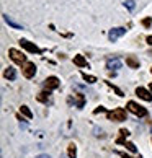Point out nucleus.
<instances>
[{
  "instance_id": "obj_1",
  "label": "nucleus",
  "mask_w": 152,
  "mask_h": 158,
  "mask_svg": "<svg viewBox=\"0 0 152 158\" xmlns=\"http://www.w3.org/2000/svg\"><path fill=\"white\" fill-rule=\"evenodd\" d=\"M108 119H110V121H115V122L126 121V119H128L126 111L123 109V108H116V109H113V111H108Z\"/></svg>"
},
{
  "instance_id": "obj_2",
  "label": "nucleus",
  "mask_w": 152,
  "mask_h": 158,
  "mask_svg": "<svg viewBox=\"0 0 152 158\" xmlns=\"http://www.w3.org/2000/svg\"><path fill=\"white\" fill-rule=\"evenodd\" d=\"M128 109H129L131 113H134L136 116H139V118H142V116L147 114V111H145V108L139 106V104H137V103H134V101H129V103H128Z\"/></svg>"
},
{
  "instance_id": "obj_3",
  "label": "nucleus",
  "mask_w": 152,
  "mask_h": 158,
  "mask_svg": "<svg viewBox=\"0 0 152 158\" xmlns=\"http://www.w3.org/2000/svg\"><path fill=\"white\" fill-rule=\"evenodd\" d=\"M8 54H10V57H11V60H13V62H16V64H26V57H25V54H21L20 51L10 49Z\"/></svg>"
},
{
  "instance_id": "obj_4",
  "label": "nucleus",
  "mask_w": 152,
  "mask_h": 158,
  "mask_svg": "<svg viewBox=\"0 0 152 158\" xmlns=\"http://www.w3.org/2000/svg\"><path fill=\"white\" fill-rule=\"evenodd\" d=\"M34 73H36V65H34L33 62H26L25 65H23V75H25L26 78H33Z\"/></svg>"
},
{
  "instance_id": "obj_5",
  "label": "nucleus",
  "mask_w": 152,
  "mask_h": 158,
  "mask_svg": "<svg viewBox=\"0 0 152 158\" xmlns=\"http://www.w3.org/2000/svg\"><path fill=\"white\" fill-rule=\"evenodd\" d=\"M57 86H59V78L57 77H48L44 80V88L51 91V90H56Z\"/></svg>"
},
{
  "instance_id": "obj_6",
  "label": "nucleus",
  "mask_w": 152,
  "mask_h": 158,
  "mask_svg": "<svg viewBox=\"0 0 152 158\" xmlns=\"http://www.w3.org/2000/svg\"><path fill=\"white\" fill-rule=\"evenodd\" d=\"M123 34H126V28H113V30H110L108 38H110V41H116Z\"/></svg>"
},
{
  "instance_id": "obj_7",
  "label": "nucleus",
  "mask_w": 152,
  "mask_h": 158,
  "mask_svg": "<svg viewBox=\"0 0 152 158\" xmlns=\"http://www.w3.org/2000/svg\"><path fill=\"white\" fill-rule=\"evenodd\" d=\"M20 44H21V48H25L26 51H30V52H34V54H39L41 52V49L38 48L36 44H33V43H30V41H26V39H21Z\"/></svg>"
},
{
  "instance_id": "obj_8",
  "label": "nucleus",
  "mask_w": 152,
  "mask_h": 158,
  "mask_svg": "<svg viewBox=\"0 0 152 158\" xmlns=\"http://www.w3.org/2000/svg\"><path fill=\"white\" fill-rule=\"evenodd\" d=\"M136 95L139 96V98H142L144 101H152V95L145 90V88H142V86H139V88L136 90Z\"/></svg>"
},
{
  "instance_id": "obj_9",
  "label": "nucleus",
  "mask_w": 152,
  "mask_h": 158,
  "mask_svg": "<svg viewBox=\"0 0 152 158\" xmlns=\"http://www.w3.org/2000/svg\"><path fill=\"white\" fill-rule=\"evenodd\" d=\"M106 67H108L110 70H116V69L121 67V60H119V59H108Z\"/></svg>"
},
{
  "instance_id": "obj_10",
  "label": "nucleus",
  "mask_w": 152,
  "mask_h": 158,
  "mask_svg": "<svg viewBox=\"0 0 152 158\" xmlns=\"http://www.w3.org/2000/svg\"><path fill=\"white\" fill-rule=\"evenodd\" d=\"M126 64H128L131 69H139V60H137L134 56H128V57H126Z\"/></svg>"
},
{
  "instance_id": "obj_11",
  "label": "nucleus",
  "mask_w": 152,
  "mask_h": 158,
  "mask_svg": "<svg viewBox=\"0 0 152 158\" xmlns=\"http://www.w3.org/2000/svg\"><path fill=\"white\" fill-rule=\"evenodd\" d=\"M128 137H129V132H128L126 129H121V131H119V137L116 139V143H126Z\"/></svg>"
},
{
  "instance_id": "obj_12",
  "label": "nucleus",
  "mask_w": 152,
  "mask_h": 158,
  "mask_svg": "<svg viewBox=\"0 0 152 158\" xmlns=\"http://www.w3.org/2000/svg\"><path fill=\"white\" fill-rule=\"evenodd\" d=\"M3 20L7 21V23H8V25H10L11 28H15V30H23V26L20 25V23H16L15 20H11V18H10L8 15H3Z\"/></svg>"
},
{
  "instance_id": "obj_13",
  "label": "nucleus",
  "mask_w": 152,
  "mask_h": 158,
  "mask_svg": "<svg viewBox=\"0 0 152 158\" xmlns=\"http://www.w3.org/2000/svg\"><path fill=\"white\" fill-rule=\"evenodd\" d=\"M3 75H5V78H7V80H15V78H16V72H15V69H13V67L5 69Z\"/></svg>"
},
{
  "instance_id": "obj_14",
  "label": "nucleus",
  "mask_w": 152,
  "mask_h": 158,
  "mask_svg": "<svg viewBox=\"0 0 152 158\" xmlns=\"http://www.w3.org/2000/svg\"><path fill=\"white\" fill-rule=\"evenodd\" d=\"M74 64L77 67H87V60L84 59V56H75L74 57Z\"/></svg>"
},
{
  "instance_id": "obj_15",
  "label": "nucleus",
  "mask_w": 152,
  "mask_h": 158,
  "mask_svg": "<svg viewBox=\"0 0 152 158\" xmlns=\"http://www.w3.org/2000/svg\"><path fill=\"white\" fill-rule=\"evenodd\" d=\"M74 98L77 99V108H84V104H85V98H84V95H79V93H75Z\"/></svg>"
},
{
  "instance_id": "obj_16",
  "label": "nucleus",
  "mask_w": 152,
  "mask_h": 158,
  "mask_svg": "<svg viewBox=\"0 0 152 158\" xmlns=\"http://www.w3.org/2000/svg\"><path fill=\"white\" fill-rule=\"evenodd\" d=\"M67 156H71V158H75V156H77V148H75L74 143L69 145V148H67Z\"/></svg>"
},
{
  "instance_id": "obj_17",
  "label": "nucleus",
  "mask_w": 152,
  "mask_h": 158,
  "mask_svg": "<svg viewBox=\"0 0 152 158\" xmlns=\"http://www.w3.org/2000/svg\"><path fill=\"white\" fill-rule=\"evenodd\" d=\"M38 101H41V103H48V101H49V91L39 93V95H38Z\"/></svg>"
},
{
  "instance_id": "obj_18",
  "label": "nucleus",
  "mask_w": 152,
  "mask_h": 158,
  "mask_svg": "<svg viewBox=\"0 0 152 158\" xmlns=\"http://www.w3.org/2000/svg\"><path fill=\"white\" fill-rule=\"evenodd\" d=\"M20 111H21V114H23V116H26L28 119H31V118H33V113L30 111V108H28V106H21Z\"/></svg>"
},
{
  "instance_id": "obj_19",
  "label": "nucleus",
  "mask_w": 152,
  "mask_h": 158,
  "mask_svg": "<svg viewBox=\"0 0 152 158\" xmlns=\"http://www.w3.org/2000/svg\"><path fill=\"white\" fill-rule=\"evenodd\" d=\"M82 77H84V80L87 81V83H95L97 78L93 77V75H87V73H82Z\"/></svg>"
},
{
  "instance_id": "obj_20",
  "label": "nucleus",
  "mask_w": 152,
  "mask_h": 158,
  "mask_svg": "<svg viewBox=\"0 0 152 158\" xmlns=\"http://www.w3.org/2000/svg\"><path fill=\"white\" fill-rule=\"evenodd\" d=\"M124 7L129 8V10H134V7H136V2H134V0H126V2H124Z\"/></svg>"
},
{
  "instance_id": "obj_21",
  "label": "nucleus",
  "mask_w": 152,
  "mask_h": 158,
  "mask_svg": "<svg viewBox=\"0 0 152 158\" xmlns=\"http://www.w3.org/2000/svg\"><path fill=\"white\" fill-rule=\"evenodd\" d=\"M124 145H126V148L129 150V152H132V153H136V152H137V148H136V145H134V143H131V142H126Z\"/></svg>"
},
{
  "instance_id": "obj_22",
  "label": "nucleus",
  "mask_w": 152,
  "mask_h": 158,
  "mask_svg": "<svg viewBox=\"0 0 152 158\" xmlns=\"http://www.w3.org/2000/svg\"><path fill=\"white\" fill-rule=\"evenodd\" d=\"M106 83H108V85H110V86H111V88H113V90L116 91V95H118V96H124V95H123V91H121V90L118 88V86H115V85L111 83V81H106Z\"/></svg>"
},
{
  "instance_id": "obj_23",
  "label": "nucleus",
  "mask_w": 152,
  "mask_h": 158,
  "mask_svg": "<svg viewBox=\"0 0 152 158\" xmlns=\"http://www.w3.org/2000/svg\"><path fill=\"white\" fill-rule=\"evenodd\" d=\"M93 132H95V135H97V137H100V135L103 137V131H102V129H98V127H95V129H93Z\"/></svg>"
},
{
  "instance_id": "obj_24",
  "label": "nucleus",
  "mask_w": 152,
  "mask_h": 158,
  "mask_svg": "<svg viewBox=\"0 0 152 158\" xmlns=\"http://www.w3.org/2000/svg\"><path fill=\"white\" fill-rule=\"evenodd\" d=\"M150 23H152L150 18H144V20H142V25H144V26H150Z\"/></svg>"
},
{
  "instance_id": "obj_25",
  "label": "nucleus",
  "mask_w": 152,
  "mask_h": 158,
  "mask_svg": "<svg viewBox=\"0 0 152 158\" xmlns=\"http://www.w3.org/2000/svg\"><path fill=\"white\" fill-rule=\"evenodd\" d=\"M103 111H106V109H105V108H97L95 111H93V113H95V114H98V113H103Z\"/></svg>"
},
{
  "instance_id": "obj_26",
  "label": "nucleus",
  "mask_w": 152,
  "mask_h": 158,
  "mask_svg": "<svg viewBox=\"0 0 152 158\" xmlns=\"http://www.w3.org/2000/svg\"><path fill=\"white\" fill-rule=\"evenodd\" d=\"M36 158H51L49 155H39V156H36Z\"/></svg>"
},
{
  "instance_id": "obj_27",
  "label": "nucleus",
  "mask_w": 152,
  "mask_h": 158,
  "mask_svg": "<svg viewBox=\"0 0 152 158\" xmlns=\"http://www.w3.org/2000/svg\"><path fill=\"white\" fill-rule=\"evenodd\" d=\"M147 43L152 46V36H147Z\"/></svg>"
},
{
  "instance_id": "obj_28",
  "label": "nucleus",
  "mask_w": 152,
  "mask_h": 158,
  "mask_svg": "<svg viewBox=\"0 0 152 158\" xmlns=\"http://www.w3.org/2000/svg\"><path fill=\"white\" fill-rule=\"evenodd\" d=\"M61 158H71V156H66V155H61Z\"/></svg>"
},
{
  "instance_id": "obj_29",
  "label": "nucleus",
  "mask_w": 152,
  "mask_h": 158,
  "mask_svg": "<svg viewBox=\"0 0 152 158\" xmlns=\"http://www.w3.org/2000/svg\"><path fill=\"white\" fill-rule=\"evenodd\" d=\"M149 54H150V56H152V51H150V52H149Z\"/></svg>"
},
{
  "instance_id": "obj_30",
  "label": "nucleus",
  "mask_w": 152,
  "mask_h": 158,
  "mask_svg": "<svg viewBox=\"0 0 152 158\" xmlns=\"http://www.w3.org/2000/svg\"><path fill=\"white\" fill-rule=\"evenodd\" d=\"M150 90H152V83H150Z\"/></svg>"
},
{
  "instance_id": "obj_31",
  "label": "nucleus",
  "mask_w": 152,
  "mask_h": 158,
  "mask_svg": "<svg viewBox=\"0 0 152 158\" xmlns=\"http://www.w3.org/2000/svg\"><path fill=\"white\" fill-rule=\"evenodd\" d=\"M150 72H152V69H150Z\"/></svg>"
},
{
  "instance_id": "obj_32",
  "label": "nucleus",
  "mask_w": 152,
  "mask_h": 158,
  "mask_svg": "<svg viewBox=\"0 0 152 158\" xmlns=\"http://www.w3.org/2000/svg\"><path fill=\"white\" fill-rule=\"evenodd\" d=\"M150 132H152V129H150Z\"/></svg>"
}]
</instances>
